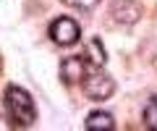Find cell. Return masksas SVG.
Wrapping results in <instances>:
<instances>
[{"instance_id":"3957f363","label":"cell","mask_w":157,"mask_h":131,"mask_svg":"<svg viewBox=\"0 0 157 131\" xmlns=\"http://www.w3.org/2000/svg\"><path fill=\"white\" fill-rule=\"evenodd\" d=\"M81 87H84V94L89 97V100H94V102L110 100L113 92H115V81H113L107 74H100V71H94V74L84 76Z\"/></svg>"},{"instance_id":"52a82bcc","label":"cell","mask_w":157,"mask_h":131,"mask_svg":"<svg viewBox=\"0 0 157 131\" xmlns=\"http://www.w3.org/2000/svg\"><path fill=\"white\" fill-rule=\"evenodd\" d=\"M86 58H89L94 66H105L107 55H105V47H102L100 37H94V40H89V45H86Z\"/></svg>"},{"instance_id":"5b68a950","label":"cell","mask_w":157,"mask_h":131,"mask_svg":"<svg viewBox=\"0 0 157 131\" xmlns=\"http://www.w3.org/2000/svg\"><path fill=\"white\" fill-rule=\"evenodd\" d=\"M84 76H86L84 58H78V55L63 58V63H60V79L66 81V84H78V81H84Z\"/></svg>"},{"instance_id":"7a4b0ae2","label":"cell","mask_w":157,"mask_h":131,"mask_svg":"<svg viewBox=\"0 0 157 131\" xmlns=\"http://www.w3.org/2000/svg\"><path fill=\"white\" fill-rule=\"evenodd\" d=\"M47 34H50V40L55 42L58 47H71V45H76L78 37H81V26H78L76 18L60 16V18H55V21L50 24Z\"/></svg>"},{"instance_id":"9c48e42d","label":"cell","mask_w":157,"mask_h":131,"mask_svg":"<svg viewBox=\"0 0 157 131\" xmlns=\"http://www.w3.org/2000/svg\"><path fill=\"white\" fill-rule=\"evenodd\" d=\"M66 6H71V8H78V11H89V8H94L100 0H63Z\"/></svg>"},{"instance_id":"ba28073f","label":"cell","mask_w":157,"mask_h":131,"mask_svg":"<svg viewBox=\"0 0 157 131\" xmlns=\"http://www.w3.org/2000/svg\"><path fill=\"white\" fill-rule=\"evenodd\" d=\"M141 118H144V126L149 131H157V97H149L141 110Z\"/></svg>"},{"instance_id":"277c9868","label":"cell","mask_w":157,"mask_h":131,"mask_svg":"<svg viewBox=\"0 0 157 131\" xmlns=\"http://www.w3.org/2000/svg\"><path fill=\"white\" fill-rule=\"evenodd\" d=\"M110 13H113V18H115L118 24H126V26H131V24L139 21V16H141V6L136 3V0H113Z\"/></svg>"},{"instance_id":"8992f818","label":"cell","mask_w":157,"mask_h":131,"mask_svg":"<svg viewBox=\"0 0 157 131\" xmlns=\"http://www.w3.org/2000/svg\"><path fill=\"white\" fill-rule=\"evenodd\" d=\"M84 129L86 131H113L115 129V121H113V115L107 110H94V113L86 115Z\"/></svg>"},{"instance_id":"30bf717a","label":"cell","mask_w":157,"mask_h":131,"mask_svg":"<svg viewBox=\"0 0 157 131\" xmlns=\"http://www.w3.org/2000/svg\"><path fill=\"white\" fill-rule=\"evenodd\" d=\"M11 129H16V126H13V123H6V118L0 115V131H11Z\"/></svg>"},{"instance_id":"6da1fadb","label":"cell","mask_w":157,"mask_h":131,"mask_svg":"<svg viewBox=\"0 0 157 131\" xmlns=\"http://www.w3.org/2000/svg\"><path fill=\"white\" fill-rule=\"evenodd\" d=\"M3 100H6V110L11 115L13 126H32L37 121V105H34L32 94L24 87L11 84L6 89V94H3Z\"/></svg>"},{"instance_id":"8fae6325","label":"cell","mask_w":157,"mask_h":131,"mask_svg":"<svg viewBox=\"0 0 157 131\" xmlns=\"http://www.w3.org/2000/svg\"><path fill=\"white\" fill-rule=\"evenodd\" d=\"M0 68H3V60H0Z\"/></svg>"}]
</instances>
